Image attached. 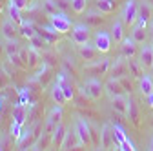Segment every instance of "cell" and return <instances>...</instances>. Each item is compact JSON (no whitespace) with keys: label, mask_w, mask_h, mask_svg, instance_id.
<instances>
[{"label":"cell","mask_w":153,"mask_h":151,"mask_svg":"<svg viewBox=\"0 0 153 151\" xmlns=\"http://www.w3.org/2000/svg\"><path fill=\"white\" fill-rule=\"evenodd\" d=\"M73 129H75L76 137L80 138L82 146H86V147L93 146V127H91V124L86 118L76 117L75 118V124H73Z\"/></svg>","instance_id":"6da1fadb"},{"label":"cell","mask_w":153,"mask_h":151,"mask_svg":"<svg viewBox=\"0 0 153 151\" xmlns=\"http://www.w3.org/2000/svg\"><path fill=\"white\" fill-rule=\"evenodd\" d=\"M137 16H139V4H137V0H126V4H124V9L120 13V18H122V22L124 26H135L137 24Z\"/></svg>","instance_id":"7a4b0ae2"},{"label":"cell","mask_w":153,"mask_h":151,"mask_svg":"<svg viewBox=\"0 0 153 151\" xmlns=\"http://www.w3.org/2000/svg\"><path fill=\"white\" fill-rule=\"evenodd\" d=\"M111 69V58H100V60H91L84 66V73L89 77H97V75H106Z\"/></svg>","instance_id":"3957f363"},{"label":"cell","mask_w":153,"mask_h":151,"mask_svg":"<svg viewBox=\"0 0 153 151\" xmlns=\"http://www.w3.org/2000/svg\"><path fill=\"white\" fill-rule=\"evenodd\" d=\"M89 36H91V31H89L88 24H75L73 26V29H71V40H73V44H76V46L88 44L89 42Z\"/></svg>","instance_id":"277c9868"},{"label":"cell","mask_w":153,"mask_h":151,"mask_svg":"<svg viewBox=\"0 0 153 151\" xmlns=\"http://www.w3.org/2000/svg\"><path fill=\"white\" fill-rule=\"evenodd\" d=\"M111 42H113L111 33H108V31H97V33H95L93 46L97 47L99 53H102V55L109 53V49H111Z\"/></svg>","instance_id":"5b68a950"},{"label":"cell","mask_w":153,"mask_h":151,"mask_svg":"<svg viewBox=\"0 0 153 151\" xmlns=\"http://www.w3.org/2000/svg\"><path fill=\"white\" fill-rule=\"evenodd\" d=\"M49 24L59 31L60 35H64V33H68L69 29H71V20L62 13V11H59V13H53V15H49Z\"/></svg>","instance_id":"8992f818"},{"label":"cell","mask_w":153,"mask_h":151,"mask_svg":"<svg viewBox=\"0 0 153 151\" xmlns=\"http://www.w3.org/2000/svg\"><path fill=\"white\" fill-rule=\"evenodd\" d=\"M99 146L100 149H109L115 144V135H113V124H104L100 127V133H99Z\"/></svg>","instance_id":"52a82bcc"},{"label":"cell","mask_w":153,"mask_h":151,"mask_svg":"<svg viewBox=\"0 0 153 151\" xmlns=\"http://www.w3.org/2000/svg\"><path fill=\"white\" fill-rule=\"evenodd\" d=\"M153 18V7L149 4V0H142L139 4V16H137V24L142 27H148Z\"/></svg>","instance_id":"ba28073f"},{"label":"cell","mask_w":153,"mask_h":151,"mask_svg":"<svg viewBox=\"0 0 153 151\" xmlns=\"http://www.w3.org/2000/svg\"><path fill=\"white\" fill-rule=\"evenodd\" d=\"M126 75H129V69H128V58L120 55L115 62H111V77L120 78V77H126Z\"/></svg>","instance_id":"9c48e42d"},{"label":"cell","mask_w":153,"mask_h":151,"mask_svg":"<svg viewBox=\"0 0 153 151\" xmlns=\"http://www.w3.org/2000/svg\"><path fill=\"white\" fill-rule=\"evenodd\" d=\"M104 91L108 93V97L109 98H113V97H117V95H126V89H124V86L120 84V80L119 78H115V77H111L106 84H104Z\"/></svg>","instance_id":"30bf717a"},{"label":"cell","mask_w":153,"mask_h":151,"mask_svg":"<svg viewBox=\"0 0 153 151\" xmlns=\"http://www.w3.org/2000/svg\"><path fill=\"white\" fill-rule=\"evenodd\" d=\"M82 146V142H80V138L76 137V133H75V129H66V135H64V140H62V144H60V147L59 149H76V147H80Z\"/></svg>","instance_id":"8fae6325"},{"label":"cell","mask_w":153,"mask_h":151,"mask_svg":"<svg viewBox=\"0 0 153 151\" xmlns=\"http://www.w3.org/2000/svg\"><path fill=\"white\" fill-rule=\"evenodd\" d=\"M84 86L89 89L93 100H97V98H100V97H102V93H104V84H102L97 77H89V78H86Z\"/></svg>","instance_id":"7c38bea8"},{"label":"cell","mask_w":153,"mask_h":151,"mask_svg":"<svg viewBox=\"0 0 153 151\" xmlns=\"http://www.w3.org/2000/svg\"><path fill=\"white\" fill-rule=\"evenodd\" d=\"M56 82L60 84V87H62V91H64V95H66V100L71 102V100L75 98V87H73L71 80L68 78V75H66V73H59V77H56Z\"/></svg>","instance_id":"4fadbf2b"},{"label":"cell","mask_w":153,"mask_h":151,"mask_svg":"<svg viewBox=\"0 0 153 151\" xmlns=\"http://www.w3.org/2000/svg\"><path fill=\"white\" fill-rule=\"evenodd\" d=\"M139 62L144 69H149L153 66V44H142V49L139 53Z\"/></svg>","instance_id":"5bb4252c"},{"label":"cell","mask_w":153,"mask_h":151,"mask_svg":"<svg viewBox=\"0 0 153 151\" xmlns=\"http://www.w3.org/2000/svg\"><path fill=\"white\" fill-rule=\"evenodd\" d=\"M120 55L126 58H133L137 55V42L133 36H124V40L120 42Z\"/></svg>","instance_id":"9a60e30c"},{"label":"cell","mask_w":153,"mask_h":151,"mask_svg":"<svg viewBox=\"0 0 153 151\" xmlns=\"http://www.w3.org/2000/svg\"><path fill=\"white\" fill-rule=\"evenodd\" d=\"M0 27H2V36H4L6 40H15V36L20 33V31H18V24H15L9 16L2 22V26H0Z\"/></svg>","instance_id":"2e32d148"},{"label":"cell","mask_w":153,"mask_h":151,"mask_svg":"<svg viewBox=\"0 0 153 151\" xmlns=\"http://www.w3.org/2000/svg\"><path fill=\"white\" fill-rule=\"evenodd\" d=\"M97 55H99V51H97V47H95L93 44H82V46H79V56H80L82 60H86V62L95 60V58H97Z\"/></svg>","instance_id":"e0dca14e"},{"label":"cell","mask_w":153,"mask_h":151,"mask_svg":"<svg viewBox=\"0 0 153 151\" xmlns=\"http://www.w3.org/2000/svg\"><path fill=\"white\" fill-rule=\"evenodd\" d=\"M139 89H140V95L142 97H148L153 93V77L151 75H146L142 73L140 78H139Z\"/></svg>","instance_id":"ac0fdd59"},{"label":"cell","mask_w":153,"mask_h":151,"mask_svg":"<svg viewBox=\"0 0 153 151\" xmlns=\"http://www.w3.org/2000/svg\"><path fill=\"white\" fill-rule=\"evenodd\" d=\"M111 100V109L120 113V115H126V109H128V95H117L109 98Z\"/></svg>","instance_id":"d6986e66"},{"label":"cell","mask_w":153,"mask_h":151,"mask_svg":"<svg viewBox=\"0 0 153 151\" xmlns=\"http://www.w3.org/2000/svg\"><path fill=\"white\" fill-rule=\"evenodd\" d=\"M124 22H122V18L120 20H115L113 24H111V38H113V42L115 44H120L122 40H124Z\"/></svg>","instance_id":"ffe728a7"},{"label":"cell","mask_w":153,"mask_h":151,"mask_svg":"<svg viewBox=\"0 0 153 151\" xmlns=\"http://www.w3.org/2000/svg\"><path fill=\"white\" fill-rule=\"evenodd\" d=\"M26 118H27V107H26V104H22V102L15 104V109H13V120L24 126Z\"/></svg>","instance_id":"44dd1931"},{"label":"cell","mask_w":153,"mask_h":151,"mask_svg":"<svg viewBox=\"0 0 153 151\" xmlns=\"http://www.w3.org/2000/svg\"><path fill=\"white\" fill-rule=\"evenodd\" d=\"M62 115H64V111H62V106L59 104H55L49 111H48V117H46V122H51V124H60L62 120Z\"/></svg>","instance_id":"7402d4cb"},{"label":"cell","mask_w":153,"mask_h":151,"mask_svg":"<svg viewBox=\"0 0 153 151\" xmlns=\"http://www.w3.org/2000/svg\"><path fill=\"white\" fill-rule=\"evenodd\" d=\"M126 117L133 122V124H137L139 122V107L135 104V100H133L131 95H128V109H126Z\"/></svg>","instance_id":"603a6c76"},{"label":"cell","mask_w":153,"mask_h":151,"mask_svg":"<svg viewBox=\"0 0 153 151\" xmlns=\"http://www.w3.org/2000/svg\"><path fill=\"white\" fill-rule=\"evenodd\" d=\"M51 98H53L55 104H59V106H64L68 102L66 100V95H64V91H62V87H60L59 82H55L53 87H51Z\"/></svg>","instance_id":"cb8c5ba5"},{"label":"cell","mask_w":153,"mask_h":151,"mask_svg":"<svg viewBox=\"0 0 153 151\" xmlns=\"http://www.w3.org/2000/svg\"><path fill=\"white\" fill-rule=\"evenodd\" d=\"M64 135H66V127L62 124H56V127L53 129V133H51V146L60 147V144L64 140Z\"/></svg>","instance_id":"d4e9b609"},{"label":"cell","mask_w":153,"mask_h":151,"mask_svg":"<svg viewBox=\"0 0 153 151\" xmlns=\"http://www.w3.org/2000/svg\"><path fill=\"white\" fill-rule=\"evenodd\" d=\"M20 11H22V9H20V7H16L15 4H11V2L7 4V16L11 18L15 24H18V26H20V24H22V20H24Z\"/></svg>","instance_id":"484cf974"},{"label":"cell","mask_w":153,"mask_h":151,"mask_svg":"<svg viewBox=\"0 0 153 151\" xmlns=\"http://www.w3.org/2000/svg\"><path fill=\"white\" fill-rule=\"evenodd\" d=\"M18 31H20V35L24 36V38H33V36L36 35V29L33 27V24L31 22H26V20H22V24L18 26Z\"/></svg>","instance_id":"4316f807"},{"label":"cell","mask_w":153,"mask_h":151,"mask_svg":"<svg viewBox=\"0 0 153 151\" xmlns=\"http://www.w3.org/2000/svg\"><path fill=\"white\" fill-rule=\"evenodd\" d=\"M128 69H129L131 77H137V78H140V75L144 73V67L140 66V62L133 60V58H128Z\"/></svg>","instance_id":"83f0119b"},{"label":"cell","mask_w":153,"mask_h":151,"mask_svg":"<svg viewBox=\"0 0 153 151\" xmlns=\"http://www.w3.org/2000/svg\"><path fill=\"white\" fill-rule=\"evenodd\" d=\"M131 36L135 38L137 44H144L146 42V27L135 24V26H133V29H131Z\"/></svg>","instance_id":"f1b7e54d"},{"label":"cell","mask_w":153,"mask_h":151,"mask_svg":"<svg viewBox=\"0 0 153 151\" xmlns=\"http://www.w3.org/2000/svg\"><path fill=\"white\" fill-rule=\"evenodd\" d=\"M102 20H104V16H102V11H89L88 15H86V24L88 26H97V24H102Z\"/></svg>","instance_id":"f546056e"},{"label":"cell","mask_w":153,"mask_h":151,"mask_svg":"<svg viewBox=\"0 0 153 151\" xmlns=\"http://www.w3.org/2000/svg\"><path fill=\"white\" fill-rule=\"evenodd\" d=\"M95 6H97V9L102 11V13H111L115 9V0H97Z\"/></svg>","instance_id":"4dcf8cb0"},{"label":"cell","mask_w":153,"mask_h":151,"mask_svg":"<svg viewBox=\"0 0 153 151\" xmlns=\"http://www.w3.org/2000/svg\"><path fill=\"white\" fill-rule=\"evenodd\" d=\"M40 6H42L44 13H46L48 16H49V15H53V13H59V7H56L55 0H42V2H40Z\"/></svg>","instance_id":"1f68e13d"},{"label":"cell","mask_w":153,"mask_h":151,"mask_svg":"<svg viewBox=\"0 0 153 151\" xmlns=\"http://www.w3.org/2000/svg\"><path fill=\"white\" fill-rule=\"evenodd\" d=\"M29 46H31L33 49H36V51H40V49H44V47L48 46V42L42 38L40 35H35L33 38H29Z\"/></svg>","instance_id":"d6a6232c"},{"label":"cell","mask_w":153,"mask_h":151,"mask_svg":"<svg viewBox=\"0 0 153 151\" xmlns=\"http://www.w3.org/2000/svg\"><path fill=\"white\" fill-rule=\"evenodd\" d=\"M69 4H71V9L75 13H84L86 11V6H88V0H69Z\"/></svg>","instance_id":"836d02e7"},{"label":"cell","mask_w":153,"mask_h":151,"mask_svg":"<svg viewBox=\"0 0 153 151\" xmlns=\"http://www.w3.org/2000/svg\"><path fill=\"white\" fill-rule=\"evenodd\" d=\"M18 51H20V47H18L16 40H7V44H6V55L13 56V55H18Z\"/></svg>","instance_id":"e575fe53"},{"label":"cell","mask_w":153,"mask_h":151,"mask_svg":"<svg viewBox=\"0 0 153 151\" xmlns=\"http://www.w3.org/2000/svg\"><path fill=\"white\" fill-rule=\"evenodd\" d=\"M22 129H24V126H22V124H18V122H15V120H13V122H11V137L16 140L18 137L22 135Z\"/></svg>","instance_id":"d590c367"},{"label":"cell","mask_w":153,"mask_h":151,"mask_svg":"<svg viewBox=\"0 0 153 151\" xmlns=\"http://www.w3.org/2000/svg\"><path fill=\"white\" fill-rule=\"evenodd\" d=\"M38 64V53H36V49H33L31 46H29V60H27V67H35Z\"/></svg>","instance_id":"8d00e7d4"},{"label":"cell","mask_w":153,"mask_h":151,"mask_svg":"<svg viewBox=\"0 0 153 151\" xmlns=\"http://www.w3.org/2000/svg\"><path fill=\"white\" fill-rule=\"evenodd\" d=\"M55 4H56V7H59V11H66L68 7H71V4H68L66 0H55Z\"/></svg>","instance_id":"74e56055"},{"label":"cell","mask_w":153,"mask_h":151,"mask_svg":"<svg viewBox=\"0 0 153 151\" xmlns=\"http://www.w3.org/2000/svg\"><path fill=\"white\" fill-rule=\"evenodd\" d=\"M11 4H15L16 7H20V9H26L27 7V0H9Z\"/></svg>","instance_id":"f35d334b"},{"label":"cell","mask_w":153,"mask_h":151,"mask_svg":"<svg viewBox=\"0 0 153 151\" xmlns=\"http://www.w3.org/2000/svg\"><path fill=\"white\" fill-rule=\"evenodd\" d=\"M20 102H22V104L29 102V91H27V89H20Z\"/></svg>","instance_id":"ab89813d"},{"label":"cell","mask_w":153,"mask_h":151,"mask_svg":"<svg viewBox=\"0 0 153 151\" xmlns=\"http://www.w3.org/2000/svg\"><path fill=\"white\" fill-rule=\"evenodd\" d=\"M149 36H151V42H153V18H151V22H149Z\"/></svg>","instance_id":"60d3db41"},{"label":"cell","mask_w":153,"mask_h":151,"mask_svg":"<svg viewBox=\"0 0 153 151\" xmlns=\"http://www.w3.org/2000/svg\"><path fill=\"white\" fill-rule=\"evenodd\" d=\"M148 149H149V151H153V137L149 138V144H148Z\"/></svg>","instance_id":"b9f144b4"},{"label":"cell","mask_w":153,"mask_h":151,"mask_svg":"<svg viewBox=\"0 0 153 151\" xmlns=\"http://www.w3.org/2000/svg\"><path fill=\"white\" fill-rule=\"evenodd\" d=\"M2 104H4V98L0 97V111H2Z\"/></svg>","instance_id":"7bdbcfd3"},{"label":"cell","mask_w":153,"mask_h":151,"mask_svg":"<svg viewBox=\"0 0 153 151\" xmlns=\"http://www.w3.org/2000/svg\"><path fill=\"white\" fill-rule=\"evenodd\" d=\"M149 75H151V77H153V66L149 67Z\"/></svg>","instance_id":"ee69618b"},{"label":"cell","mask_w":153,"mask_h":151,"mask_svg":"<svg viewBox=\"0 0 153 151\" xmlns=\"http://www.w3.org/2000/svg\"><path fill=\"white\" fill-rule=\"evenodd\" d=\"M149 4H151V7H153V0H149Z\"/></svg>","instance_id":"f6af8a7d"},{"label":"cell","mask_w":153,"mask_h":151,"mask_svg":"<svg viewBox=\"0 0 153 151\" xmlns=\"http://www.w3.org/2000/svg\"><path fill=\"white\" fill-rule=\"evenodd\" d=\"M0 137H2V131H0Z\"/></svg>","instance_id":"bcb514c9"},{"label":"cell","mask_w":153,"mask_h":151,"mask_svg":"<svg viewBox=\"0 0 153 151\" xmlns=\"http://www.w3.org/2000/svg\"><path fill=\"white\" fill-rule=\"evenodd\" d=\"M151 126H153V122H151Z\"/></svg>","instance_id":"7dc6e473"}]
</instances>
